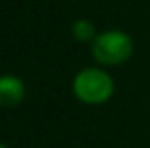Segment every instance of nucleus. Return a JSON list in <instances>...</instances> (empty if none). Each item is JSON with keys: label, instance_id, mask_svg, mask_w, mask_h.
<instances>
[{"label": "nucleus", "instance_id": "nucleus-1", "mask_svg": "<svg viewBox=\"0 0 150 148\" xmlns=\"http://www.w3.org/2000/svg\"><path fill=\"white\" fill-rule=\"evenodd\" d=\"M114 84L108 74L97 68H86L74 78V93L80 101L88 104L105 103L112 95Z\"/></svg>", "mask_w": 150, "mask_h": 148}, {"label": "nucleus", "instance_id": "nucleus-2", "mask_svg": "<svg viewBox=\"0 0 150 148\" xmlns=\"http://www.w3.org/2000/svg\"><path fill=\"white\" fill-rule=\"evenodd\" d=\"M91 51L99 63L105 65H120L129 59L133 51V42L127 34L112 30V32H105L93 40Z\"/></svg>", "mask_w": 150, "mask_h": 148}, {"label": "nucleus", "instance_id": "nucleus-3", "mask_svg": "<svg viewBox=\"0 0 150 148\" xmlns=\"http://www.w3.org/2000/svg\"><path fill=\"white\" fill-rule=\"evenodd\" d=\"M25 97V85L13 76L0 78V106H17Z\"/></svg>", "mask_w": 150, "mask_h": 148}, {"label": "nucleus", "instance_id": "nucleus-4", "mask_svg": "<svg viewBox=\"0 0 150 148\" xmlns=\"http://www.w3.org/2000/svg\"><path fill=\"white\" fill-rule=\"evenodd\" d=\"M72 34H74V38H78V40H82V42H89L95 36V27L89 21H86V19H80V21L74 23Z\"/></svg>", "mask_w": 150, "mask_h": 148}, {"label": "nucleus", "instance_id": "nucleus-5", "mask_svg": "<svg viewBox=\"0 0 150 148\" xmlns=\"http://www.w3.org/2000/svg\"><path fill=\"white\" fill-rule=\"evenodd\" d=\"M0 148H6V146H4V144H0Z\"/></svg>", "mask_w": 150, "mask_h": 148}]
</instances>
